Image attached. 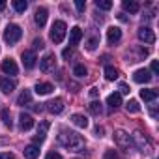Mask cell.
<instances>
[{
  "label": "cell",
  "instance_id": "obj_44",
  "mask_svg": "<svg viewBox=\"0 0 159 159\" xmlns=\"http://www.w3.org/2000/svg\"><path fill=\"white\" fill-rule=\"evenodd\" d=\"M96 135H98V137H103V127L98 125V127H96Z\"/></svg>",
  "mask_w": 159,
  "mask_h": 159
},
{
  "label": "cell",
  "instance_id": "obj_15",
  "mask_svg": "<svg viewBox=\"0 0 159 159\" xmlns=\"http://www.w3.org/2000/svg\"><path fill=\"white\" fill-rule=\"evenodd\" d=\"M81 39H83V30L79 28V26H73L69 30V45L75 47V45H79V41H81Z\"/></svg>",
  "mask_w": 159,
  "mask_h": 159
},
{
  "label": "cell",
  "instance_id": "obj_11",
  "mask_svg": "<svg viewBox=\"0 0 159 159\" xmlns=\"http://www.w3.org/2000/svg\"><path fill=\"white\" fill-rule=\"evenodd\" d=\"M133 81L139 83V84H146V83L152 81V75H150L148 69H137V71L133 73Z\"/></svg>",
  "mask_w": 159,
  "mask_h": 159
},
{
  "label": "cell",
  "instance_id": "obj_42",
  "mask_svg": "<svg viewBox=\"0 0 159 159\" xmlns=\"http://www.w3.org/2000/svg\"><path fill=\"white\" fill-rule=\"evenodd\" d=\"M105 159H116V153L114 152H107L105 153Z\"/></svg>",
  "mask_w": 159,
  "mask_h": 159
},
{
  "label": "cell",
  "instance_id": "obj_22",
  "mask_svg": "<svg viewBox=\"0 0 159 159\" xmlns=\"http://www.w3.org/2000/svg\"><path fill=\"white\" fill-rule=\"evenodd\" d=\"M30 103H32V94H30V90H23V92L19 94V98H17V105L25 107V105H30Z\"/></svg>",
  "mask_w": 159,
  "mask_h": 159
},
{
  "label": "cell",
  "instance_id": "obj_35",
  "mask_svg": "<svg viewBox=\"0 0 159 159\" xmlns=\"http://www.w3.org/2000/svg\"><path fill=\"white\" fill-rule=\"evenodd\" d=\"M75 8H77L79 11H84V8H86V2H84V0H75Z\"/></svg>",
  "mask_w": 159,
  "mask_h": 159
},
{
  "label": "cell",
  "instance_id": "obj_5",
  "mask_svg": "<svg viewBox=\"0 0 159 159\" xmlns=\"http://www.w3.org/2000/svg\"><path fill=\"white\" fill-rule=\"evenodd\" d=\"M54 66H56V56H54V52H49V54H45V56L39 60V69H41L43 73L52 71Z\"/></svg>",
  "mask_w": 159,
  "mask_h": 159
},
{
  "label": "cell",
  "instance_id": "obj_1",
  "mask_svg": "<svg viewBox=\"0 0 159 159\" xmlns=\"http://www.w3.org/2000/svg\"><path fill=\"white\" fill-rule=\"evenodd\" d=\"M58 142H60V146H64L69 152H81L84 148V139L75 131H60Z\"/></svg>",
  "mask_w": 159,
  "mask_h": 159
},
{
  "label": "cell",
  "instance_id": "obj_10",
  "mask_svg": "<svg viewBox=\"0 0 159 159\" xmlns=\"http://www.w3.org/2000/svg\"><path fill=\"white\" fill-rule=\"evenodd\" d=\"M47 111H49L51 114H60V112L64 111V99H62V98L51 99V101L47 103Z\"/></svg>",
  "mask_w": 159,
  "mask_h": 159
},
{
  "label": "cell",
  "instance_id": "obj_36",
  "mask_svg": "<svg viewBox=\"0 0 159 159\" xmlns=\"http://www.w3.org/2000/svg\"><path fill=\"white\" fill-rule=\"evenodd\" d=\"M45 45H43V39L41 38H36L34 39V49H43Z\"/></svg>",
  "mask_w": 159,
  "mask_h": 159
},
{
  "label": "cell",
  "instance_id": "obj_46",
  "mask_svg": "<svg viewBox=\"0 0 159 159\" xmlns=\"http://www.w3.org/2000/svg\"><path fill=\"white\" fill-rule=\"evenodd\" d=\"M6 8V2H2V0H0V10H4Z\"/></svg>",
  "mask_w": 159,
  "mask_h": 159
},
{
  "label": "cell",
  "instance_id": "obj_29",
  "mask_svg": "<svg viewBox=\"0 0 159 159\" xmlns=\"http://www.w3.org/2000/svg\"><path fill=\"white\" fill-rule=\"evenodd\" d=\"M0 120L4 122V125L11 127V114H10V111H8V109H4L2 112H0Z\"/></svg>",
  "mask_w": 159,
  "mask_h": 159
},
{
  "label": "cell",
  "instance_id": "obj_40",
  "mask_svg": "<svg viewBox=\"0 0 159 159\" xmlns=\"http://www.w3.org/2000/svg\"><path fill=\"white\" fill-rule=\"evenodd\" d=\"M71 54H73V51H71V49H64V52H62V56H64V58H69Z\"/></svg>",
  "mask_w": 159,
  "mask_h": 159
},
{
  "label": "cell",
  "instance_id": "obj_20",
  "mask_svg": "<svg viewBox=\"0 0 159 159\" xmlns=\"http://www.w3.org/2000/svg\"><path fill=\"white\" fill-rule=\"evenodd\" d=\"M25 157L26 159H36V157H39V146H36V144H28L26 148H25Z\"/></svg>",
  "mask_w": 159,
  "mask_h": 159
},
{
  "label": "cell",
  "instance_id": "obj_3",
  "mask_svg": "<svg viewBox=\"0 0 159 159\" xmlns=\"http://www.w3.org/2000/svg\"><path fill=\"white\" fill-rule=\"evenodd\" d=\"M21 36H23V30H21L19 25H8V26H6V32H4L6 43L13 45V43H17V41L21 39Z\"/></svg>",
  "mask_w": 159,
  "mask_h": 159
},
{
  "label": "cell",
  "instance_id": "obj_34",
  "mask_svg": "<svg viewBox=\"0 0 159 159\" xmlns=\"http://www.w3.org/2000/svg\"><path fill=\"white\" fill-rule=\"evenodd\" d=\"M150 69H152V73H153V75H159V62H157V60H152Z\"/></svg>",
  "mask_w": 159,
  "mask_h": 159
},
{
  "label": "cell",
  "instance_id": "obj_30",
  "mask_svg": "<svg viewBox=\"0 0 159 159\" xmlns=\"http://www.w3.org/2000/svg\"><path fill=\"white\" fill-rule=\"evenodd\" d=\"M96 8L98 10H111L112 8V2H111V0H96Z\"/></svg>",
  "mask_w": 159,
  "mask_h": 159
},
{
  "label": "cell",
  "instance_id": "obj_9",
  "mask_svg": "<svg viewBox=\"0 0 159 159\" xmlns=\"http://www.w3.org/2000/svg\"><path fill=\"white\" fill-rule=\"evenodd\" d=\"M15 88H17V81H15V79L0 77V90H2L4 94H11Z\"/></svg>",
  "mask_w": 159,
  "mask_h": 159
},
{
  "label": "cell",
  "instance_id": "obj_16",
  "mask_svg": "<svg viewBox=\"0 0 159 159\" xmlns=\"http://www.w3.org/2000/svg\"><path fill=\"white\" fill-rule=\"evenodd\" d=\"M47 17H49L47 10H45V8H38V10H36V15H34V21H36V25H38L39 28H43L45 23H47Z\"/></svg>",
  "mask_w": 159,
  "mask_h": 159
},
{
  "label": "cell",
  "instance_id": "obj_38",
  "mask_svg": "<svg viewBox=\"0 0 159 159\" xmlns=\"http://www.w3.org/2000/svg\"><path fill=\"white\" fill-rule=\"evenodd\" d=\"M120 92H122V94H129V86H127L125 83H120Z\"/></svg>",
  "mask_w": 159,
  "mask_h": 159
},
{
  "label": "cell",
  "instance_id": "obj_17",
  "mask_svg": "<svg viewBox=\"0 0 159 159\" xmlns=\"http://www.w3.org/2000/svg\"><path fill=\"white\" fill-rule=\"evenodd\" d=\"M19 127L23 129V131H28V129H32L34 127V118L30 116V114H21L19 116Z\"/></svg>",
  "mask_w": 159,
  "mask_h": 159
},
{
  "label": "cell",
  "instance_id": "obj_25",
  "mask_svg": "<svg viewBox=\"0 0 159 159\" xmlns=\"http://www.w3.org/2000/svg\"><path fill=\"white\" fill-rule=\"evenodd\" d=\"M140 98H142L144 101H155V99H157V90H153V88L140 90Z\"/></svg>",
  "mask_w": 159,
  "mask_h": 159
},
{
  "label": "cell",
  "instance_id": "obj_19",
  "mask_svg": "<svg viewBox=\"0 0 159 159\" xmlns=\"http://www.w3.org/2000/svg\"><path fill=\"white\" fill-rule=\"evenodd\" d=\"M34 90H36L38 96H47V94L52 92V84H51V83H38Z\"/></svg>",
  "mask_w": 159,
  "mask_h": 159
},
{
  "label": "cell",
  "instance_id": "obj_12",
  "mask_svg": "<svg viewBox=\"0 0 159 159\" xmlns=\"http://www.w3.org/2000/svg\"><path fill=\"white\" fill-rule=\"evenodd\" d=\"M0 67H2V71H4L6 75H17V73H19V67H17L15 60H11V58H8V60H2Z\"/></svg>",
  "mask_w": 159,
  "mask_h": 159
},
{
  "label": "cell",
  "instance_id": "obj_8",
  "mask_svg": "<svg viewBox=\"0 0 159 159\" xmlns=\"http://www.w3.org/2000/svg\"><path fill=\"white\" fill-rule=\"evenodd\" d=\"M139 39L144 41V43H148V45H152V43H155V34H153L152 28L140 26V28H139Z\"/></svg>",
  "mask_w": 159,
  "mask_h": 159
},
{
  "label": "cell",
  "instance_id": "obj_2",
  "mask_svg": "<svg viewBox=\"0 0 159 159\" xmlns=\"http://www.w3.org/2000/svg\"><path fill=\"white\" fill-rule=\"evenodd\" d=\"M66 32H67V26L64 21H54L52 23V28H51V39L54 43H62L64 38H66Z\"/></svg>",
  "mask_w": 159,
  "mask_h": 159
},
{
  "label": "cell",
  "instance_id": "obj_27",
  "mask_svg": "<svg viewBox=\"0 0 159 159\" xmlns=\"http://www.w3.org/2000/svg\"><path fill=\"white\" fill-rule=\"evenodd\" d=\"M28 8V2H25V0H13V10L17 13H25Z\"/></svg>",
  "mask_w": 159,
  "mask_h": 159
},
{
  "label": "cell",
  "instance_id": "obj_39",
  "mask_svg": "<svg viewBox=\"0 0 159 159\" xmlns=\"http://www.w3.org/2000/svg\"><path fill=\"white\" fill-rule=\"evenodd\" d=\"M90 96H92V98H98V96H99V88H96V86L90 88Z\"/></svg>",
  "mask_w": 159,
  "mask_h": 159
},
{
  "label": "cell",
  "instance_id": "obj_41",
  "mask_svg": "<svg viewBox=\"0 0 159 159\" xmlns=\"http://www.w3.org/2000/svg\"><path fill=\"white\" fill-rule=\"evenodd\" d=\"M150 114H152V118H153V120L157 118V107H155V105H153V107L150 109Z\"/></svg>",
  "mask_w": 159,
  "mask_h": 159
},
{
  "label": "cell",
  "instance_id": "obj_4",
  "mask_svg": "<svg viewBox=\"0 0 159 159\" xmlns=\"http://www.w3.org/2000/svg\"><path fill=\"white\" fill-rule=\"evenodd\" d=\"M146 56H148V49H144V47H140V45H133V47H129V51L125 52L127 62H140V60H144Z\"/></svg>",
  "mask_w": 159,
  "mask_h": 159
},
{
  "label": "cell",
  "instance_id": "obj_31",
  "mask_svg": "<svg viewBox=\"0 0 159 159\" xmlns=\"http://www.w3.org/2000/svg\"><path fill=\"white\" fill-rule=\"evenodd\" d=\"M125 109H127V112H139L140 111V105H139L137 99H129V103L125 105Z\"/></svg>",
  "mask_w": 159,
  "mask_h": 159
},
{
  "label": "cell",
  "instance_id": "obj_14",
  "mask_svg": "<svg viewBox=\"0 0 159 159\" xmlns=\"http://www.w3.org/2000/svg\"><path fill=\"white\" fill-rule=\"evenodd\" d=\"M122 39V30L118 28V26H111L109 30H107V41L111 43V45H114V43H118Z\"/></svg>",
  "mask_w": 159,
  "mask_h": 159
},
{
  "label": "cell",
  "instance_id": "obj_37",
  "mask_svg": "<svg viewBox=\"0 0 159 159\" xmlns=\"http://www.w3.org/2000/svg\"><path fill=\"white\" fill-rule=\"evenodd\" d=\"M45 159H62V155L60 153H56V152H51V153H47V157Z\"/></svg>",
  "mask_w": 159,
  "mask_h": 159
},
{
  "label": "cell",
  "instance_id": "obj_18",
  "mask_svg": "<svg viewBox=\"0 0 159 159\" xmlns=\"http://www.w3.org/2000/svg\"><path fill=\"white\" fill-rule=\"evenodd\" d=\"M49 122H41L39 125H38V133H36V137H34V142H43L45 140V137H47V131H49Z\"/></svg>",
  "mask_w": 159,
  "mask_h": 159
},
{
  "label": "cell",
  "instance_id": "obj_7",
  "mask_svg": "<svg viewBox=\"0 0 159 159\" xmlns=\"http://www.w3.org/2000/svg\"><path fill=\"white\" fill-rule=\"evenodd\" d=\"M114 142H116V146H120V148H129V146H131V137H129L124 129H116V131H114Z\"/></svg>",
  "mask_w": 159,
  "mask_h": 159
},
{
  "label": "cell",
  "instance_id": "obj_21",
  "mask_svg": "<svg viewBox=\"0 0 159 159\" xmlns=\"http://www.w3.org/2000/svg\"><path fill=\"white\" fill-rule=\"evenodd\" d=\"M71 122H73V125L81 127V129L88 127V118H86V116H83V114H73V116H71Z\"/></svg>",
  "mask_w": 159,
  "mask_h": 159
},
{
  "label": "cell",
  "instance_id": "obj_24",
  "mask_svg": "<svg viewBox=\"0 0 159 159\" xmlns=\"http://www.w3.org/2000/svg\"><path fill=\"white\" fill-rule=\"evenodd\" d=\"M107 105H109L111 109H118V107L122 105V96H120V94H111V96L107 98Z\"/></svg>",
  "mask_w": 159,
  "mask_h": 159
},
{
  "label": "cell",
  "instance_id": "obj_32",
  "mask_svg": "<svg viewBox=\"0 0 159 159\" xmlns=\"http://www.w3.org/2000/svg\"><path fill=\"white\" fill-rule=\"evenodd\" d=\"M73 75H77V77H84V75H86V67H84L83 64H77V66L73 67Z\"/></svg>",
  "mask_w": 159,
  "mask_h": 159
},
{
  "label": "cell",
  "instance_id": "obj_45",
  "mask_svg": "<svg viewBox=\"0 0 159 159\" xmlns=\"http://www.w3.org/2000/svg\"><path fill=\"white\" fill-rule=\"evenodd\" d=\"M118 19H120V21H127V17H125L124 13H120V15H118Z\"/></svg>",
  "mask_w": 159,
  "mask_h": 159
},
{
  "label": "cell",
  "instance_id": "obj_43",
  "mask_svg": "<svg viewBox=\"0 0 159 159\" xmlns=\"http://www.w3.org/2000/svg\"><path fill=\"white\" fill-rule=\"evenodd\" d=\"M0 159H13V153H0Z\"/></svg>",
  "mask_w": 159,
  "mask_h": 159
},
{
  "label": "cell",
  "instance_id": "obj_6",
  "mask_svg": "<svg viewBox=\"0 0 159 159\" xmlns=\"http://www.w3.org/2000/svg\"><path fill=\"white\" fill-rule=\"evenodd\" d=\"M133 140H135V144L139 146L140 152H144V153H150V152H152V144H150V140H148L146 135H142L140 131H137V133L133 135Z\"/></svg>",
  "mask_w": 159,
  "mask_h": 159
},
{
  "label": "cell",
  "instance_id": "obj_23",
  "mask_svg": "<svg viewBox=\"0 0 159 159\" xmlns=\"http://www.w3.org/2000/svg\"><path fill=\"white\" fill-rule=\"evenodd\" d=\"M122 6H124V10H125V11H129V13H137V11L140 10L139 2H135V0H124Z\"/></svg>",
  "mask_w": 159,
  "mask_h": 159
},
{
  "label": "cell",
  "instance_id": "obj_33",
  "mask_svg": "<svg viewBox=\"0 0 159 159\" xmlns=\"http://www.w3.org/2000/svg\"><path fill=\"white\" fill-rule=\"evenodd\" d=\"M98 45H99V38H96V36H94V38H90V39L86 41V49H88V51H94Z\"/></svg>",
  "mask_w": 159,
  "mask_h": 159
},
{
  "label": "cell",
  "instance_id": "obj_26",
  "mask_svg": "<svg viewBox=\"0 0 159 159\" xmlns=\"http://www.w3.org/2000/svg\"><path fill=\"white\" fill-rule=\"evenodd\" d=\"M118 75H120V71L114 66H107L105 67V79H107V81H116Z\"/></svg>",
  "mask_w": 159,
  "mask_h": 159
},
{
  "label": "cell",
  "instance_id": "obj_28",
  "mask_svg": "<svg viewBox=\"0 0 159 159\" xmlns=\"http://www.w3.org/2000/svg\"><path fill=\"white\" fill-rule=\"evenodd\" d=\"M88 111H90L94 116H99V114L103 112V107H101V103H99V101H92V103L88 105Z\"/></svg>",
  "mask_w": 159,
  "mask_h": 159
},
{
  "label": "cell",
  "instance_id": "obj_13",
  "mask_svg": "<svg viewBox=\"0 0 159 159\" xmlns=\"http://www.w3.org/2000/svg\"><path fill=\"white\" fill-rule=\"evenodd\" d=\"M21 58H23V66H25L26 69H32V67L36 66V60H38V56H36L34 51H25Z\"/></svg>",
  "mask_w": 159,
  "mask_h": 159
}]
</instances>
